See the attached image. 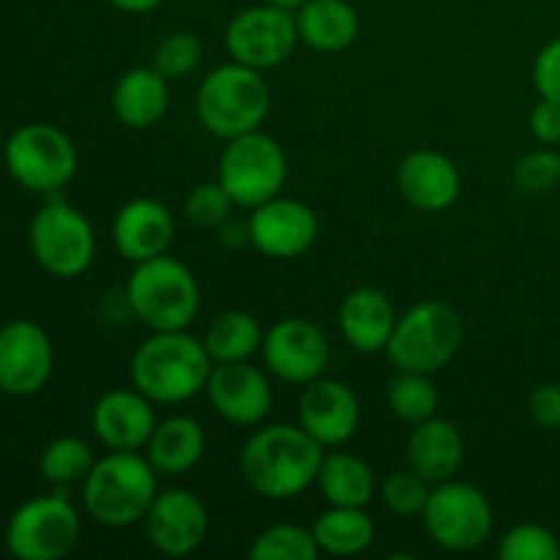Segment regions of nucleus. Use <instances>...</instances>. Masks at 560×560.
Returning <instances> with one entry per match:
<instances>
[{"label":"nucleus","instance_id":"nucleus-1","mask_svg":"<svg viewBox=\"0 0 560 560\" xmlns=\"http://www.w3.org/2000/svg\"><path fill=\"white\" fill-rule=\"evenodd\" d=\"M326 448L299 424H268L252 432L238 454L246 487L266 501H290L310 490Z\"/></svg>","mask_w":560,"mask_h":560},{"label":"nucleus","instance_id":"nucleus-2","mask_svg":"<svg viewBox=\"0 0 560 560\" xmlns=\"http://www.w3.org/2000/svg\"><path fill=\"white\" fill-rule=\"evenodd\" d=\"M213 361L202 339L186 331H153L135 350L131 386L153 405H180L206 394Z\"/></svg>","mask_w":560,"mask_h":560},{"label":"nucleus","instance_id":"nucleus-3","mask_svg":"<svg viewBox=\"0 0 560 560\" xmlns=\"http://www.w3.org/2000/svg\"><path fill=\"white\" fill-rule=\"evenodd\" d=\"M156 470L142 452H109L82 481V506L104 528L140 525L159 495Z\"/></svg>","mask_w":560,"mask_h":560},{"label":"nucleus","instance_id":"nucleus-4","mask_svg":"<svg viewBox=\"0 0 560 560\" xmlns=\"http://www.w3.org/2000/svg\"><path fill=\"white\" fill-rule=\"evenodd\" d=\"M131 315L151 331H186L200 315L197 277L173 255L137 262L126 282Z\"/></svg>","mask_w":560,"mask_h":560},{"label":"nucleus","instance_id":"nucleus-5","mask_svg":"<svg viewBox=\"0 0 560 560\" xmlns=\"http://www.w3.org/2000/svg\"><path fill=\"white\" fill-rule=\"evenodd\" d=\"M195 107L202 129L228 142L260 129L271 109V91L262 71L230 60L208 71L197 88Z\"/></svg>","mask_w":560,"mask_h":560},{"label":"nucleus","instance_id":"nucleus-6","mask_svg":"<svg viewBox=\"0 0 560 560\" xmlns=\"http://www.w3.org/2000/svg\"><path fill=\"white\" fill-rule=\"evenodd\" d=\"M465 339L463 317L446 301H421L399 315L386 355L397 370L435 375L452 364Z\"/></svg>","mask_w":560,"mask_h":560},{"label":"nucleus","instance_id":"nucleus-7","mask_svg":"<svg viewBox=\"0 0 560 560\" xmlns=\"http://www.w3.org/2000/svg\"><path fill=\"white\" fill-rule=\"evenodd\" d=\"M31 255L49 277L77 279L96 257V233L91 219L71 202L52 200L36 211L27 230Z\"/></svg>","mask_w":560,"mask_h":560},{"label":"nucleus","instance_id":"nucleus-8","mask_svg":"<svg viewBox=\"0 0 560 560\" xmlns=\"http://www.w3.org/2000/svg\"><path fill=\"white\" fill-rule=\"evenodd\" d=\"M217 180L230 191L238 208H257L282 195L288 184L284 148L262 129L228 140L219 156Z\"/></svg>","mask_w":560,"mask_h":560},{"label":"nucleus","instance_id":"nucleus-9","mask_svg":"<svg viewBox=\"0 0 560 560\" xmlns=\"http://www.w3.org/2000/svg\"><path fill=\"white\" fill-rule=\"evenodd\" d=\"M5 170L25 189L55 195L77 175V148L63 129L52 124L20 126L5 142Z\"/></svg>","mask_w":560,"mask_h":560},{"label":"nucleus","instance_id":"nucleus-10","mask_svg":"<svg viewBox=\"0 0 560 560\" xmlns=\"http://www.w3.org/2000/svg\"><path fill=\"white\" fill-rule=\"evenodd\" d=\"M82 517L66 492L33 498L11 514L5 525V547L20 560H58L77 547Z\"/></svg>","mask_w":560,"mask_h":560},{"label":"nucleus","instance_id":"nucleus-11","mask_svg":"<svg viewBox=\"0 0 560 560\" xmlns=\"http://www.w3.org/2000/svg\"><path fill=\"white\" fill-rule=\"evenodd\" d=\"M421 520L430 539L448 552L476 550L490 539L495 528L490 498L476 485L457 479L432 485Z\"/></svg>","mask_w":560,"mask_h":560},{"label":"nucleus","instance_id":"nucleus-12","mask_svg":"<svg viewBox=\"0 0 560 560\" xmlns=\"http://www.w3.org/2000/svg\"><path fill=\"white\" fill-rule=\"evenodd\" d=\"M299 44L301 38L299 27H295V14L271 3L249 5V9L238 11L224 31V47H228L230 58L257 71L288 63Z\"/></svg>","mask_w":560,"mask_h":560},{"label":"nucleus","instance_id":"nucleus-13","mask_svg":"<svg viewBox=\"0 0 560 560\" xmlns=\"http://www.w3.org/2000/svg\"><path fill=\"white\" fill-rule=\"evenodd\" d=\"M262 364L277 381L290 386H310L326 375L331 364V342L317 323L304 317H284L262 337Z\"/></svg>","mask_w":560,"mask_h":560},{"label":"nucleus","instance_id":"nucleus-14","mask_svg":"<svg viewBox=\"0 0 560 560\" xmlns=\"http://www.w3.org/2000/svg\"><path fill=\"white\" fill-rule=\"evenodd\" d=\"M246 230H249V246L262 257L295 260L315 246L320 222L306 202L277 195L252 208Z\"/></svg>","mask_w":560,"mask_h":560},{"label":"nucleus","instance_id":"nucleus-15","mask_svg":"<svg viewBox=\"0 0 560 560\" xmlns=\"http://www.w3.org/2000/svg\"><path fill=\"white\" fill-rule=\"evenodd\" d=\"M55 348L49 334L27 317L0 326V392L9 397H33L49 383Z\"/></svg>","mask_w":560,"mask_h":560},{"label":"nucleus","instance_id":"nucleus-16","mask_svg":"<svg viewBox=\"0 0 560 560\" xmlns=\"http://www.w3.org/2000/svg\"><path fill=\"white\" fill-rule=\"evenodd\" d=\"M148 541L167 558H186L200 550L208 536V509L184 487L159 490L142 520Z\"/></svg>","mask_w":560,"mask_h":560},{"label":"nucleus","instance_id":"nucleus-17","mask_svg":"<svg viewBox=\"0 0 560 560\" xmlns=\"http://www.w3.org/2000/svg\"><path fill=\"white\" fill-rule=\"evenodd\" d=\"M206 397L213 413L233 427H257L273 408L271 381L252 361L213 364Z\"/></svg>","mask_w":560,"mask_h":560},{"label":"nucleus","instance_id":"nucleus-18","mask_svg":"<svg viewBox=\"0 0 560 560\" xmlns=\"http://www.w3.org/2000/svg\"><path fill=\"white\" fill-rule=\"evenodd\" d=\"M361 424V405L353 388L334 377H317L299 399V427L323 448L345 446Z\"/></svg>","mask_w":560,"mask_h":560},{"label":"nucleus","instance_id":"nucleus-19","mask_svg":"<svg viewBox=\"0 0 560 560\" xmlns=\"http://www.w3.org/2000/svg\"><path fill=\"white\" fill-rule=\"evenodd\" d=\"M91 424L109 452H145L159 421L145 394L137 388H113L96 399Z\"/></svg>","mask_w":560,"mask_h":560},{"label":"nucleus","instance_id":"nucleus-20","mask_svg":"<svg viewBox=\"0 0 560 560\" xmlns=\"http://www.w3.org/2000/svg\"><path fill=\"white\" fill-rule=\"evenodd\" d=\"M175 238L173 211L153 197H135L115 213L113 244L129 262H145L170 255Z\"/></svg>","mask_w":560,"mask_h":560},{"label":"nucleus","instance_id":"nucleus-21","mask_svg":"<svg viewBox=\"0 0 560 560\" xmlns=\"http://www.w3.org/2000/svg\"><path fill=\"white\" fill-rule=\"evenodd\" d=\"M397 189L408 206L424 213H441L459 200L463 175L446 153L421 148L399 162Z\"/></svg>","mask_w":560,"mask_h":560},{"label":"nucleus","instance_id":"nucleus-22","mask_svg":"<svg viewBox=\"0 0 560 560\" xmlns=\"http://www.w3.org/2000/svg\"><path fill=\"white\" fill-rule=\"evenodd\" d=\"M399 315L392 299L377 288H359L339 304V334L359 353H386Z\"/></svg>","mask_w":560,"mask_h":560},{"label":"nucleus","instance_id":"nucleus-23","mask_svg":"<svg viewBox=\"0 0 560 560\" xmlns=\"http://www.w3.org/2000/svg\"><path fill=\"white\" fill-rule=\"evenodd\" d=\"M405 457H408V468L424 476L430 485L454 479L465 459L463 432L448 419L432 416L421 424H413L405 443Z\"/></svg>","mask_w":560,"mask_h":560},{"label":"nucleus","instance_id":"nucleus-24","mask_svg":"<svg viewBox=\"0 0 560 560\" xmlns=\"http://www.w3.org/2000/svg\"><path fill=\"white\" fill-rule=\"evenodd\" d=\"M170 109V80L153 66L124 71L113 88V113L126 129H151Z\"/></svg>","mask_w":560,"mask_h":560},{"label":"nucleus","instance_id":"nucleus-25","mask_svg":"<svg viewBox=\"0 0 560 560\" xmlns=\"http://www.w3.org/2000/svg\"><path fill=\"white\" fill-rule=\"evenodd\" d=\"M142 454L159 476H184L206 454V430L191 416H167L156 424Z\"/></svg>","mask_w":560,"mask_h":560},{"label":"nucleus","instance_id":"nucleus-26","mask_svg":"<svg viewBox=\"0 0 560 560\" xmlns=\"http://www.w3.org/2000/svg\"><path fill=\"white\" fill-rule=\"evenodd\" d=\"M295 27L304 47L317 52H342L359 36V11L348 0H306L295 11Z\"/></svg>","mask_w":560,"mask_h":560},{"label":"nucleus","instance_id":"nucleus-27","mask_svg":"<svg viewBox=\"0 0 560 560\" xmlns=\"http://www.w3.org/2000/svg\"><path fill=\"white\" fill-rule=\"evenodd\" d=\"M317 487L328 506H355L366 509V503L375 498L377 481L370 463L350 452H331L323 457Z\"/></svg>","mask_w":560,"mask_h":560},{"label":"nucleus","instance_id":"nucleus-28","mask_svg":"<svg viewBox=\"0 0 560 560\" xmlns=\"http://www.w3.org/2000/svg\"><path fill=\"white\" fill-rule=\"evenodd\" d=\"M320 552L334 558H353L375 541V523L364 509L328 506L312 525Z\"/></svg>","mask_w":560,"mask_h":560},{"label":"nucleus","instance_id":"nucleus-29","mask_svg":"<svg viewBox=\"0 0 560 560\" xmlns=\"http://www.w3.org/2000/svg\"><path fill=\"white\" fill-rule=\"evenodd\" d=\"M262 337L266 331L252 312L228 310L208 326L202 345L213 364H233V361H249L252 355L260 353Z\"/></svg>","mask_w":560,"mask_h":560},{"label":"nucleus","instance_id":"nucleus-30","mask_svg":"<svg viewBox=\"0 0 560 560\" xmlns=\"http://www.w3.org/2000/svg\"><path fill=\"white\" fill-rule=\"evenodd\" d=\"M93 465H96V457L88 441L77 435H60L44 446L38 457V474L47 485L66 490L71 485H82Z\"/></svg>","mask_w":560,"mask_h":560},{"label":"nucleus","instance_id":"nucleus-31","mask_svg":"<svg viewBox=\"0 0 560 560\" xmlns=\"http://www.w3.org/2000/svg\"><path fill=\"white\" fill-rule=\"evenodd\" d=\"M386 399L392 413L410 427L438 416V405H441V394H438L432 377L424 372L408 370H397V375L388 381Z\"/></svg>","mask_w":560,"mask_h":560},{"label":"nucleus","instance_id":"nucleus-32","mask_svg":"<svg viewBox=\"0 0 560 560\" xmlns=\"http://www.w3.org/2000/svg\"><path fill=\"white\" fill-rule=\"evenodd\" d=\"M317 547L312 528L293 523H279L255 536L249 547L252 560H317Z\"/></svg>","mask_w":560,"mask_h":560},{"label":"nucleus","instance_id":"nucleus-33","mask_svg":"<svg viewBox=\"0 0 560 560\" xmlns=\"http://www.w3.org/2000/svg\"><path fill=\"white\" fill-rule=\"evenodd\" d=\"M498 558L503 560H560L556 530L539 523H517L501 536Z\"/></svg>","mask_w":560,"mask_h":560},{"label":"nucleus","instance_id":"nucleus-34","mask_svg":"<svg viewBox=\"0 0 560 560\" xmlns=\"http://www.w3.org/2000/svg\"><path fill=\"white\" fill-rule=\"evenodd\" d=\"M202 63V42L191 31H173L156 44L153 52V69L162 77L173 80H184L189 77L197 66Z\"/></svg>","mask_w":560,"mask_h":560},{"label":"nucleus","instance_id":"nucleus-35","mask_svg":"<svg viewBox=\"0 0 560 560\" xmlns=\"http://www.w3.org/2000/svg\"><path fill=\"white\" fill-rule=\"evenodd\" d=\"M430 481L408 468L388 476L381 485L377 495H381L383 506L392 514H397V517H421L427 509V501H430Z\"/></svg>","mask_w":560,"mask_h":560},{"label":"nucleus","instance_id":"nucleus-36","mask_svg":"<svg viewBox=\"0 0 560 560\" xmlns=\"http://www.w3.org/2000/svg\"><path fill=\"white\" fill-rule=\"evenodd\" d=\"M235 211V200L230 197V191L224 189L219 180H206V184H197L195 189L186 195L184 213L191 224L206 230H219Z\"/></svg>","mask_w":560,"mask_h":560},{"label":"nucleus","instance_id":"nucleus-37","mask_svg":"<svg viewBox=\"0 0 560 560\" xmlns=\"http://www.w3.org/2000/svg\"><path fill=\"white\" fill-rule=\"evenodd\" d=\"M512 184L525 195H545L560 184V153L550 145L530 151L514 164Z\"/></svg>","mask_w":560,"mask_h":560},{"label":"nucleus","instance_id":"nucleus-38","mask_svg":"<svg viewBox=\"0 0 560 560\" xmlns=\"http://www.w3.org/2000/svg\"><path fill=\"white\" fill-rule=\"evenodd\" d=\"M534 85L541 98L560 104V36L547 42L534 60Z\"/></svg>","mask_w":560,"mask_h":560},{"label":"nucleus","instance_id":"nucleus-39","mask_svg":"<svg viewBox=\"0 0 560 560\" xmlns=\"http://www.w3.org/2000/svg\"><path fill=\"white\" fill-rule=\"evenodd\" d=\"M530 419L541 430H560V383H545L528 399Z\"/></svg>","mask_w":560,"mask_h":560},{"label":"nucleus","instance_id":"nucleus-40","mask_svg":"<svg viewBox=\"0 0 560 560\" xmlns=\"http://www.w3.org/2000/svg\"><path fill=\"white\" fill-rule=\"evenodd\" d=\"M530 135L541 145H558L560 142V104L541 98L534 109H530Z\"/></svg>","mask_w":560,"mask_h":560},{"label":"nucleus","instance_id":"nucleus-41","mask_svg":"<svg viewBox=\"0 0 560 560\" xmlns=\"http://www.w3.org/2000/svg\"><path fill=\"white\" fill-rule=\"evenodd\" d=\"M109 5H115L124 14H151L153 9L164 3V0H107Z\"/></svg>","mask_w":560,"mask_h":560},{"label":"nucleus","instance_id":"nucleus-42","mask_svg":"<svg viewBox=\"0 0 560 560\" xmlns=\"http://www.w3.org/2000/svg\"><path fill=\"white\" fill-rule=\"evenodd\" d=\"M266 3H271V5H277V9H284V11H290V14H295V11H299L301 5L306 3V0H266Z\"/></svg>","mask_w":560,"mask_h":560}]
</instances>
